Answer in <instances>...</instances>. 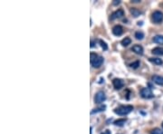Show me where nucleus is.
Instances as JSON below:
<instances>
[{
  "instance_id": "obj_16",
  "label": "nucleus",
  "mask_w": 163,
  "mask_h": 134,
  "mask_svg": "<svg viewBox=\"0 0 163 134\" xmlns=\"http://www.w3.org/2000/svg\"><path fill=\"white\" fill-rule=\"evenodd\" d=\"M130 43H131V40H130V38H129V37H125V38L122 41V45H123V46H128L129 45H130Z\"/></svg>"
},
{
  "instance_id": "obj_7",
  "label": "nucleus",
  "mask_w": 163,
  "mask_h": 134,
  "mask_svg": "<svg viewBox=\"0 0 163 134\" xmlns=\"http://www.w3.org/2000/svg\"><path fill=\"white\" fill-rule=\"evenodd\" d=\"M112 33H113L114 35H117V36H120L122 35V33H123V28H122L121 25H115L113 28H112Z\"/></svg>"
},
{
  "instance_id": "obj_21",
  "label": "nucleus",
  "mask_w": 163,
  "mask_h": 134,
  "mask_svg": "<svg viewBox=\"0 0 163 134\" xmlns=\"http://www.w3.org/2000/svg\"><path fill=\"white\" fill-rule=\"evenodd\" d=\"M90 56H91V63H93V62L98 57V55L96 54V53H91V54H90Z\"/></svg>"
},
{
  "instance_id": "obj_15",
  "label": "nucleus",
  "mask_w": 163,
  "mask_h": 134,
  "mask_svg": "<svg viewBox=\"0 0 163 134\" xmlns=\"http://www.w3.org/2000/svg\"><path fill=\"white\" fill-rule=\"evenodd\" d=\"M135 38L137 40H142L144 38V34L142 32H140V31H138V32L135 33Z\"/></svg>"
},
{
  "instance_id": "obj_19",
  "label": "nucleus",
  "mask_w": 163,
  "mask_h": 134,
  "mask_svg": "<svg viewBox=\"0 0 163 134\" xmlns=\"http://www.w3.org/2000/svg\"><path fill=\"white\" fill-rule=\"evenodd\" d=\"M131 68H133V69H137L139 66H140V62L139 61H136L134 63H132V64H130V65Z\"/></svg>"
},
{
  "instance_id": "obj_24",
  "label": "nucleus",
  "mask_w": 163,
  "mask_h": 134,
  "mask_svg": "<svg viewBox=\"0 0 163 134\" xmlns=\"http://www.w3.org/2000/svg\"><path fill=\"white\" fill-rule=\"evenodd\" d=\"M120 3H121V1H114L113 5H119Z\"/></svg>"
},
{
  "instance_id": "obj_2",
  "label": "nucleus",
  "mask_w": 163,
  "mask_h": 134,
  "mask_svg": "<svg viewBox=\"0 0 163 134\" xmlns=\"http://www.w3.org/2000/svg\"><path fill=\"white\" fill-rule=\"evenodd\" d=\"M140 95L144 99H151V98L154 97V95H153L150 88H143V89L140 90Z\"/></svg>"
},
{
  "instance_id": "obj_23",
  "label": "nucleus",
  "mask_w": 163,
  "mask_h": 134,
  "mask_svg": "<svg viewBox=\"0 0 163 134\" xmlns=\"http://www.w3.org/2000/svg\"><path fill=\"white\" fill-rule=\"evenodd\" d=\"M101 134H111V131L109 130H106L105 131H103V132H102Z\"/></svg>"
},
{
  "instance_id": "obj_25",
  "label": "nucleus",
  "mask_w": 163,
  "mask_h": 134,
  "mask_svg": "<svg viewBox=\"0 0 163 134\" xmlns=\"http://www.w3.org/2000/svg\"><path fill=\"white\" fill-rule=\"evenodd\" d=\"M162 128H163V122H162Z\"/></svg>"
},
{
  "instance_id": "obj_11",
  "label": "nucleus",
  "mask_w": 163,
  "mask_h": 134,
  "mask_svg": "<svg viewBox=\"0 0 163 134\" xmlns=\"http://www.w3.org/2000/svg\"><path fill=\"white\" fill-rule=\"evenodd\" d=\"M152 53L156 55H163V48L162 47H156L152 50Z\"/></svg>"
},
{
  "instance_id": "obj_13",
  "label": "nucleus",
  "mask_w": 163,
  "mask_h": 134,
  "mask_svg": "<svg viewBox=\"0 0 163 134\" xmlns=\"http://www.w3.org/2000/svg\"><path fill=\"white\" fill-rule=\"evenodd\" d=\"M125 122H126V119H119L114 122V124L117 126H123L125 124Z\"/></svg>"
},
{
  "instance_id": "obj_9",
  "label": "nucleus",
  "mask_w": 163,
  "mask_h": 134,
  "mask_svg": "<svg viewBox=\"0 0 163 134\" xmlns=\"http://www.w3.org/2000/svg\"><path fill=\"white\" fill-rule=\"evenodd\" d=\"M152 81L154 82L158 85H163V77L159 75H153L152 76Z\"/></svg>"
},
{
  "instance_id": "obj_1",
  "label": "nucleus",
  "mask_w": 163,
  "mask_h": 134,
  "mask_svg": "<svg viewBox=\"0 0 163 134\" xmlns=\"http://www.w3.org/2000/svg\"><path fill=\"white\" fill-rule=\"evenodd\" d=\"M133 111V106L131 105H122L114 110V112L118 115H127Z\"/></svg>"
},
{
  "instance_id": "obj_20",
  "label": "nucleus",
  "mask_w": 163,
  "mask_h": 134,
  "mask_svg": "<svg viewBox=\"0 0 163 134\" xmlns=\"http://www.w3.org/2000/svg\"><path fill=\"white\" fill-rule=\"evenodd\" d=\"M151 134H163V131L160 129H159V128H156V129H154L151 131Z\"/></svg>"
},
{
  "instance_id": "obj_17",
  "label": "nucleus",
  "mask_w": 163,
  "mask_h": 134,
  "mask_svg": "<svg viewBox=\"0 0 163 134\" xmlns=\"http://www.w3.org/2000/svg\"><path fill=\"white\" fill-rule=\"evenodd\" d=\"M130 13L132 14V16H135V17H137V16H139L140 14H141V12L140 11V10H138V9H136V8H132V9H130Z\"/></svg>"
},
{
  "instance_id": "obj_12",
  "label": "nucleus",
  "mask_w": 163,
  "mask_h": 134,
  "mask_svg": "<svg viewBox=\"0 0 163 134\" xmlns=\"http://www.w3.org/2000/svg\"><path fill=\"white\" fill-rule=\"evenodd\" d=\"M154 43L159 44V45H163V35H156L153 38Z\"/></svg>"
},
{
  "instance_id": "obj_8",
  "label": "nucleus",
  "mask_w": 163,
  "mask_h": 134,
  "mask_svg": "<svg viewBox=\"0 0 163 134\" xmlns=\"http://www.w3.org/2000/svg\"><path fill=\"white\" fill-rule=\"evenodd\" d=\"M102 63H103V58L102 56H98L95 60H94L93 63H91L92 65L93 66L94 68H99L101 65L102 64Z\"/></svg>"
},
{
  "instance_id": "obj_18",
  "label": "nucleus",
  "mask_w": 163,
  "mask_h": 134,
  "mask_svg": "<svg viewBox=\"0 0 163 134\" xmlns=\"http://www.w3.org/2000/svg\"><path fill=\"white\" fill-rule=\"evenodd\" d=\"M105 106L103 105V106H101L100 108H97V109H94L93 111H91V113L92 114H93V113H95V112H99V111H104L105 110Z\"/></svg>"
},
{
  "instance_id": "obj_10",
  "label": "nucleus",
  "mask_w": 163,
  "mask_h": 134,
  "mask_svg": "<svg viewBox=\"0 0 163 134\" xmlns=\"http://www.w3.org/2000/svg\"><path fill=\"white\" fill-rule=\"evenodd\" d=\"M134 53H136L137 54H142L143 53V48L141 45H135L132 46V49H131Z\"/></svg>"
},
{
  "instance_id": "obj_3",
  "label": "nucleus",
  "mask_w": 163,
  "mask_h": 134,
  "mask_svg": "<svg viewBox=\"0 0 163 134\" xmlns=\"http://www.w3.org/2000/svg\"><path fill=\"white\" fill-rule=\"evenodd\" d=\"M106 100V96H105V93H103V92H98L97 93L95 94V97H94V102L98 103V104H100V103H102L104 101Z\"/></svg>"
},
{
  "instance_id": "obj_22",
  "label": "nucleus",
  "mask_w": 163,
  "mask_h": 134,
  "mask_svg": "<svg viewBox=\"0 0 163 134\" xmlns=\"http://www.w3.org/2000/svg\"><path fill=\"white\" fill-rule=\"evenodd\" d=\"M100 44H101V46L102 47L103 50H107V49H108V46H107L105 42H103L102 40H100Z\"/></svg>"
},
{
  "instance_id": "obj_14",
  "label": "nucleus",
  "mask_w": 163,
  "mask_h": 134,
  "mask_svg": "<svg viewBox=\"0 0 163 134\" xmlns=\"http://www.w3.org/2000/svg\"><path fill=\"white\" fill-rule=\"evenodd\" d=\"M150 61L158 65H161L163 64V61L161 59H159V58H150Z\"/></svg>"
},
{
  "instance_id": "obj_4",
  "label": "nucleus",
  "mask_w": 163,
  "mask_h": 134,
  "mask_svg": "<svg viewBox=\"0 0 163 134\" xmlns=\"http://www.w3.org/2000/svg\"><path fill=\"white\" fill-rule=\"evenodd\" d=\"M152 20L154 21L156 24H159L163 20V13L160 11H155L152 14Z\"/></svg>"
},
{
  "instance_id": "obj_5",
  "label": "nucleus",
  "mask_w": 163,
  "mask_h": 134,
  "mask_svg": "<svg viewBox=\"0 0 163 134\" xmlns=\"http://www.w3.org/2000/svg\"><path fill=\"white\" fill-rule=\"evenodd\" d=\"M112 84H113L114 88L116 90H120L124 86V82H123L122 79H117L116 78V79H114L113 81H112Z\"/></svg>"
},
{
  "instance_id": "obj_6",
  "label": "nucleus",
  "mask_w": 163,
  "mask_h": 134,
  "mask_svg": "<svg viewBox=\"0 0 163 134\" xmlns=\"http://www.w3.org/2000/svg\"><path fill=\"white\" fill-rule=\"evenodd\" d=\"M124 16V11L122 9H118L116 10L115 12H113L111 16V20H114V19H117V18H120L122 16Z\"/></svg>"
}]
</instances>
